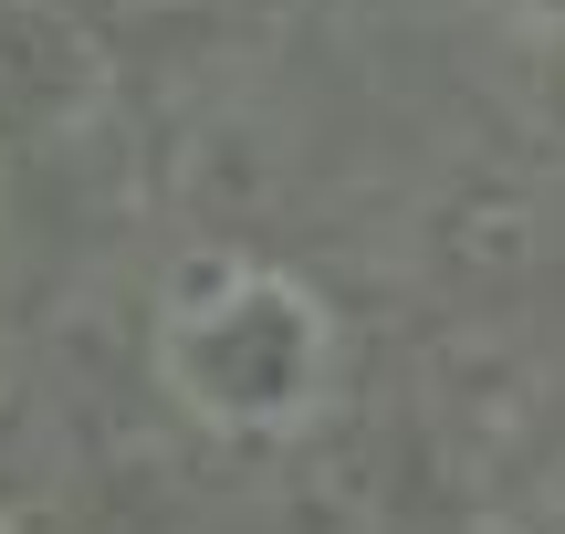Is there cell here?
Here are the masks:
<instances>
[{
  "instance_id": "cell-1",
  "label": "cell",
  "mask_w": 565,
  "mask_h": 534,
  "mask_svg": "<svg viewBox=\"0 0 565 534\" xmlns=\"http://www.w3.org/2000/svg\"><path fill=\"white\" fill-rule=\"evenodd\" d=\"M158 377L210 430H294V419H315L324 377H335V335L294 273L200 252L158 293Z\"/></svg>"
}]
</instances>
